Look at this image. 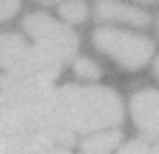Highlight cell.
I'll return each instance as SVG.
<instances>
[{
  "label": "cell",
  "mask_w": 159,
  "mask_h": 154,
  "mask_svg": "<svg viewBox=\"0 0 159 154\" xmlns=\"http://www.w3.org/2000/svg\"><path fill=\"white\" fill-rule=\"evenodd\" d=\"M123 118V105L111 87H77L64 85L49 90L26 105L0 110V136L28 131H95L116 126Z\"/></svg>",
  "instance_id": "cell-1"
},
{
  "label": "cell",
  "mask_w": 159,
  "mask_h": 154,
  "mask_svg": "<svg viewBox=\"0 0 159 154\" xmlns=\"http://www.w3.org/2000/svg\"><path fill=\"white\" fill-rule=\"evenodd\" d=\"M0 69L5 75H44L59 69V59L16 34H0Z\"/></svg>",
  "instance_id": "cell-2"
},
{
  "label": "cell",
  "mask_w": 159,
  "mask_h": 154,
  "mask_svg": "<svg viewBox=\"0 0 159 154\" xmlns=\"http://www.w3.org/2000/svg\"><path fill=\"white\" fill-rule=\"evenodd\" d=\"M93 44L103 54H108L121 67H128V69L144 67L154 51V44L146 36L126 34V31H118V28H98L93 34Z\"/></svg>",
  "instance_id": "cell-3"
},
{
  "label": "cell",
  "mask_w": 159,
  "mask_h": 154,
  "mask_svg": "<svg viewBox=\"0 0 159 154\" xmlns=\"http://www.w3.org/2000/svg\"><path fill=\"white\" fill-rule=\"evenodd\" d=\"M23 28L36 39V46L46 49L52 57L59 59V64H64L75 57L77 51V36L62 26L59 21H54L46 13H31L23 18Z\"/></svg>",
  "instance_id": "cell-4"
},
{
  "label": "cell",
  "mask_w": 159,
  "mask_h": 154,
  "mask_svg": "<svg viewBox=\"0 0 159 154\" xmlns=\"http://www.w3.org/2000/svg\"><path fill=\"white\" fill-rule=\"evenodd\" d=\"M131 113L136 126L159 136V92L157 90H141L131 98Z\"/></svg>",
  "instance_id": "cell-5"
},
{
  "label": "cell",
  "mask_w": 159,
  "mask_h": 154,
  "mask_svg": "<svg viewBox=\"0 0 159 154\" xmlns=\"http://www.w3.org/2000/svg\"><path fill=\"white\" fill-rule=\"evenodd\" d=\"M98 18H111V21H123V23H131V26H146L149 23V16L136 10L131 5H121V3H98Z\"/></svg>",
  "instance_id": "cell-6"
},
{
  "label": "cell",
  "mask_w": 159,
  "mask_h": 154,
  "mask_svg": "<svg viewBox=\"0 0 159 154\" xmlns=\"http://www.w3.org/2000/svg\"><path fill=\"white\" fill-rule=\"evenodd\" d=\"M118 147V131H103V133H93L90 139L82 141V152L85 154H108Z\"/></svg>",
  "instance_id": "cell-7"
},
{
  "label": "cell",
  "mask_w": 159,
  "mask_h": 154,
  "mask_svg": "<svg viewBox=\"0 0 159 154\" xmlns=\"http://www.w3.org/2000/svg\"><path fill=\"white\" fill-rule=\"evenodd\" d=\"M121 154H159V144L136 139V141H128L126 147L121 149Z\"/></svg>",
  "instance_id": "cell-8"
},
{
  "label": "cell",
  "mask_w": 159,
  "mask_h": 154,
  "mask_svg": "<svg viewBox=\"0 0 159 154\" xmlns=\"http://www.w3.org/2000/svg\"><path fill=\"white\" fill-rule=\"evenodd\" d=\"M59 13L67 21H72V23H80V21H85L87 8H85V3H62L59 5Z\"/></svg>",
  "instance_id": "cell-9"
},
{
  "label": "cell",
  "mask_w": 159,
  "mask_h": 154,
  "mask_svg": "<svg viewBox=\"0 0 159 154\" xmlns=\"http://www.w3.org/2000/svg\"><path fill=\"white\" fill-rule=\"evenodd\" d=\"M75 72L80 77H98L100 75V67H98L93 59H77L75 62Z\"/></svg>",
  "instance_id": "cell-10"
},
{
  "label": "cell",
  "mask_w": 159,
  "mask_h": 154,
  "mask_svg": "<svg viewBox=\"0 0 159 154\" xmlns=\"http://www.w3.org/2000/svg\"><path fill=\"white\" fill-rule=\"evenodd\" d=\"M16 10H18V3H0V21L16 16Z\"/></svg>",
  "instance_id": "cell-11"
},
{
  "label": "cell",
  "mask_w": 159,
  "mask_h": 154,
  "mask_svg": "<svg viewBox=\"0 0 159 154\" xmlns=\"http://www.w3.org/2000/svg\"><path fill=\"white\" fill-rule=\"evenodd\" d=\"M157 77H159V59H157Z\"/></svg>",
  "instance_id": "cell-12"
}]
</instances>
